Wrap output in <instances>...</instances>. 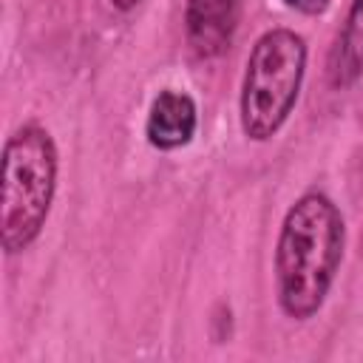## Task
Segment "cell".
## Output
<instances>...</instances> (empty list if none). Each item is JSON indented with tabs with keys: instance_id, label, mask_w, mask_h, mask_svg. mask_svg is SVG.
I'll return each mask as SVG.
<instances>
[{
	"instance_id": "obj_1",
	"label": "cell",
	"mask_w": 363,
	"mask_h": 363,
	"mask_svg": "<svg viewBox=\"0 0 363 363\" xmlns=\"http://www.w3.org/2000/svg\"><path fill=\"white\" fill-rule=\"evenodd\" d=\"M346 224L337 204L309 190L286 210L275 244V295L292 320L320 312L343 261Z\"/></svg>"
},
{
	"instance_id": "obj_2",
	"label": "cell",
	"mask_w": 363,
	"mask_h": 363,
	"mask_svg": "<svg viewBox=\"0 0 363 363\" xmlns=\"http://www.w3.org/2000/svg\"><path fill=\"white\" fill-rule=\"evenodd\" d=\"M57 190V145L43 125L17 128L3 145L0 241L6 255L28 250L51 213Z\"/></svg>"
},
{
	"instance_id": "obj_3",
	"label": "cell",
	"mask_w": 363,
	"mask_h": 363,
	"mask_svg": "<svg viewBox=\"0 0 363 363\" xmlns=\"http://www.w3.org/2000/svg\"><path fill=\"white\" fill-rule=\"evenodd\" d=\"M306 74V40L292 28L264 31L244 68L241 130L252 142L272 139L298 105Z\"/></svg>"
},
{
	"instance_id": "obj_4",
	"label": "cell",
	"mask_w": 363,
	"mask_h": 363,
	"mask_svg": "<svg viewBox=\"0 0 363 363\" xmlns=\"http://www.w3.org/2000/svg\"><path fill=\"white\" fill-rule=\"evenodd\" d=\"M241 14V0H187L184 3V37L196 57L213 60L233 43Z\"/></svg>"
},
{
	"instance_id": "obj_5",
	"label": "cell",
	"mask_w": 363,
	"mask_h": 363,
	"mask_svg": "<svg viewBox=\"0 0 363 363\" xmlns=\"http://www.w3.org/2000/svg\"><path fill=\"white\" fill-rule=\"evenodd\" d=\"M196 128H199V111L190 94L176 88H164L156 94L145 122V136L150 147L164 153L179 150L196 136Z\"/></svg>"
},
{
	"instance_id": "obj_6",
	"label": "cell",
	"mask_w": 363,
	"mask_h": 363,
	"mask_svg": "<svg viewBox=\"0 0 363 363\" xmlns=\"http://www.w3.org/2000/svg\"><path fill=\"white\" fill-rule=\"evenodd\" d=\"M363 74V0H352L346 20L335 37V45L326 60L329 85L343 91L352 88Z\"/></svg>"
},
{
	"instance_id": "obj_7",
	"label": "cell",
	"mask_w": 363,
	"mask_h": 363,
	"mask_svg": "<svg viewBox=\"0 0 363 363\" xmlns=\"http://www.w3.org/2000/svg\"><path fill=\"white\" fill-rule=\"evenodd\" d=\"M329 3H332V0H284L286 9H292V11H298V14H309V17L323 14V11L329 9Z\"/></svg>"
},
{
	"instance_id": "obj_8",
	"label": "cell",
	"mask_w": 363,
	"mask_h": 363,
	"mask_svg": "<svg viewBox=\"0 0 363 363\" xmlns=\"http://www.w3.org/2000/svg\"><path fill=\"white\" fill-rule=\"evenodd\" d=\"M111 6H113V9H119V11H130V9H136V6H139V0H111Z\"/></svg>"
}]
</instances>
